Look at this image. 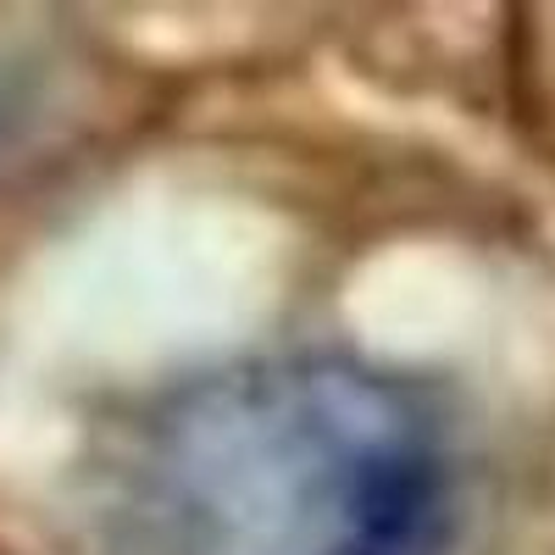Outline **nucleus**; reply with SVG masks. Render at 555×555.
<instances>
[{
    "label": "nucleus",
    "mask_w": 555,
    "mask_h": 555,
    "mask_svg": "<svg viewBox=\"0 0 555 555\" xmlns=\"http://www.w3.org/2000/svg\"><path fill=\"white\" fill-rule=\"evenodd\" d=\"M145 555H455L444 405L356 356H256L172 389L133 444Z\"/></svg>",
    "instance_id": "nucleus-1"
}]
</instances>
